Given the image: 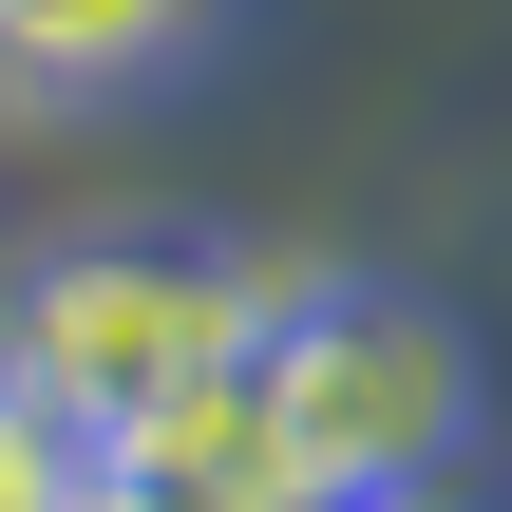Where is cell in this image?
<instances>
[{
	"label": "cell",
	"instance_id": "obj_4",
	"mask_svg": "<svg viewBox=\"0 0 512 512\" xmlns=\"http://www.w3.org/2000/svg\"><path fill=\"white\" fill-rule=\"evenodd\" d=\"M95 475H114V437H95V418H57L38 380H0V512H76Z\"/></svg>",
	"mask_w": 512,
	"mask_h": 512
},
{
	"label": "cell",
	"instance_id": "obj_2",
	"mask_svg": "<svg viewBox=\"0 0 512 512\" xmlns=\"http://www.w3.org/2000/svg\"><path fill=\"white\" fill-rule=\"evenodd\" d=\"M285 304V247H228V228H76L0 285V380H38L57 418H95L114 456L190 437L247 342Z\"/></svg>",
	"mask_w": 512,
	"mask_h": 512
},
{
	"label": "cell",
	"instance_id": "obj_6",
	"mask_svg": "<svg viewBox=\"0 0 512 512\" xmlns=\"http://www.w3.org/2000/svg\"><path fill=\"white\" fill-rule=\"evenodd\" d=\"M76 512H190V494H171V475H133V456H114V475H95V494H76Z\"/></svg>",
	"mask_w": 512,
	"mask_h": 512
},
{
	"label": "cell",
	"instance_id": "obj_1",
	"mask_svg": "<svg viewBox=\"0 0 512 512\" xmlns=\"http://www.w3.org/2000/svg\"><path fill=\"white\" fill-rule=\"evenodd\" d=\"M228 437H247V494H437L494 437V361L399 266H285L228 380Z\"/></svg>",
	"mask_w": 512,
	"mask_h": 512
},
{
	"label": "cell",
	"instance_id": "obj_3",
	"mask_svg": "<svg viewBox=\"0 0 512 512\" xmlns=\"http://www.w3.org/2000/svg\"><path fill=\"white\" fill-rule=\"evenodd\" d=\"M228 38V0H0V114H95L152 95Z\"/></svg>",
	"mask_w": 512,
	"mask_h": 512
},
{
	"label": "cell",
	"instance_id": "obj_5",
	"mask_svg": "<svg viewBox=\"0 0 512 512\" xmlns=\"http://www.w3.org/2000/svg\"><path fill=\"white\" fill-rule=\"evenodd\" d=\"M266 512H475V494L437 475V494H266Z\"/></svg>",
	"mask_w": 512,
	"mask_h": 512
}]
</instances>
